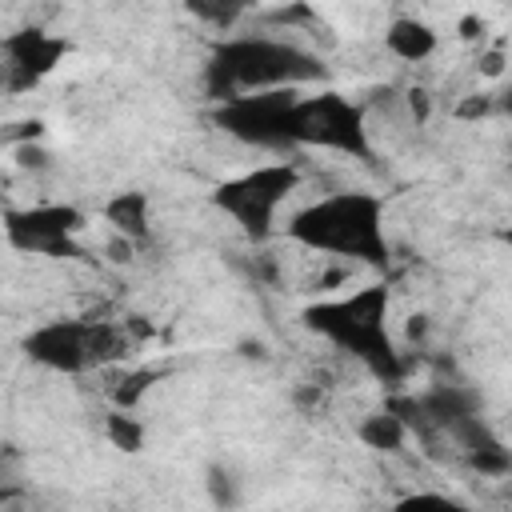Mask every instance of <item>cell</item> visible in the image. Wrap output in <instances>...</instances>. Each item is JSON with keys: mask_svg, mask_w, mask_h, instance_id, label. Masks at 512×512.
<instances>
[{"mask_svg": "<svg viewBox=\"0 0 512 512\" xmlns=\"http://www.w3.org/2000/svg\"><path fill=\"white\" fill-rule=\"evenodd\" d=\"M288 240L340 260L388 264L384 204L372 192H332L288 220Z\"/></svg>", "mask_w": 512, "mask_h": 512, "instance_id": "cell-1", "label": "cell"}, {"mask_svg": "<svg viewBox=\"0 0 512 512\" xmlns=\"http://www.w3.org/2000/svg\"><path fill=\"white\" fill-rule=\"evenodd\" d=\"M320 76H324L320 56L304 52L300 44L272 40V36H240V40H224L212 52L204 84L212 100H228L260 88H296Z\"/></svg>", "mask_w": 512, "mask_h": 512, "instance_id": "cell-2", "label": "cell"}, {"mask_svg": "<svg viewBox=\"0 0 512 512\" xmlns=\"http://www.w3.org/2000/svg\"><path fill=\"white\" fill-rule=\"evenodd\" d=\"M384 316H388V288L384 284H368V288H360L352 296L304 308V324L312 332L328 336L332 344H340L344 352L364 360L376 376L396 380L400 376V360H396V348L388 340Z\"/></svg>", "mask_w": 512, "mask_h": 512, "instance_id": "cell-3", "label": "cell"}, {"mask_svg": "<svg viewBox=\"0 0 512 512\" xmlns=\"http://www.w3.org/2000/svg\"><path fill=\"white\" fill-rule=\"evenodd\" d=\"M296 188H300V168L296 164H260L244 176H232V180L216 184L212 200L252 240H268L272 224H276V212L284 208L288 196H296Z\"/></svg>", "mask_w": 512, "mask_h": 512, "instance_id": "cell-4", "label": "cell"}, {"mask_svg": "<svg viewBox=\"0 0 512 512\" xmlns=\"http://www.w3.org/2000/svg\"><path fill=\"white\" fill-rule=\"evenodd\" d=\"M292 144L332 148V152H344V156H368L364 112L352 100H344L340 92L296 96V104H292Z\"/></svg>", "mask_w": 512, "mask_h": 512, "instance_id": "cell-5", "label": "cell"}, {"mask_svg": "<svg viewBox=\"0 0 512 512\" xmlns=\"http://www.w3.org/2000/svg\"><path fill=\"white\" fill-rule=\"evenodd\" d=\"M292 104L296 88H260V92H240L220 100L216 124L260 148H292Z\"/></svg>", "mask_w": 512, "mask_h": 512, "instance_id": "cell-6", "label": "cell"}, {"mask_svg": "<svg viewBox=\"0 0 512 512\" xmlns=\"http://www.w3.org/2000/svg\"><path fill=\"white\" fill-rule=\"evenodd\" d=\"M8 240L20 252H40V256H72V232L84 228V212L72 204H36L4 216Z\"/></svg>", "mask_w": 512, "mask_h": 512, "instance_id": "cell-7", "label": "cell"}, {"mask_svg": "<svg viewBox=\"0 0 512 512\" xmlns=\"http://www.w3.org/2000/svg\"><path fill=\"white\" fill-rule=\"evenodd\" d=\"M28 356L52 372H84L92 368V320H52L28 336Z\"/></svg>", "mask_w": 512, "mask_h": 512, "instance_id": "cell-8", "label": "cell"}, {"mask_svg": "<svg viewBox=\"0 0 512 512\" xmlns=\"http://www.w3.org/2000/svg\"><path fill=\"white\" fill-rule=\"evenodd\" d=\"M4 52H8V68H12V84L28 88L68 56V40H60L44 28H24L4 40Z\"/></svg>", "mask_w": 512, "mask_h": 512, "instance_id": "cell-9", "label": "cell"}, {"mask_svg": "<svg viewBox=\"0 0 512 512\" xmlns=\"http://www.w3.org/2000/svg\"><path fill=\"white\" fill-rule=\"evenodd\" d=\"M384 44H388L392 56H400L408 64H420V60H428L436 52V32L424 20H416V16H400V20L388 24Z\"/></svg>", "mask_w": 512, "mask_h": 512, "instance_id": "cell-10", "label": "cell"}, {"mask_svg": "<svg viewBox=\"0 0 512 512\" xmlns=\"http://www.w3.org/2000/svg\"><path fill=\"white\" fill-rule=\"evenodd\" d=\"M104 220L128 236V240H144L148 236V196L144 192H116L104 204Z\"/></svg>", "mask_w": 512, "mask_h": 512, "instance_id": "cell-11", "label": "cell"}, {"mask_svg": "<svg viewBox=\"0 0 512 512\" xmlns=\"http://www.w3.org/2000/svg\"><path fill=\"white\" fill-rule=\"evenodd\" d=\"M356 436L368 444V448H376V452H400L404 448V440H408V424L396 416V412H376V416H368L360 428H356Z\"/></svg>", "mask_w": 512, "mask_h": 512, "instance_id": "cell-12", "label": "cell"}, {"mask_svg": "<svg viewBox=\"0 0 512 512\" xmlns=\"http://www.w3.org/2000/svg\"><path fill=\"white\" fill-rule=\"evenodd\" d=\"M248 8L252 0H188V12L212 28H232Z\"/></svg>", "mask_w": 512, "mask_h": 512, "instance_id": "cell-13", "label": "cell"}, {"mask_svg": "<svg viewBox=\"0 0 512 512\" xmlns=\"http://www.w3.org/2000/svg\"><path fill=\"white\" fill-rule=\"evenodd\" d=\"M104 432H108V440H112L120 452H140V448H144V424H140V420H136L128 408L108 412Z\"/></svg>", "mask_w": 512, "mask_h": 512, "instance_id": "cell-14", "label": "cell"}, {"mask_svg": "<svg viewBox=\"0 0 512 512\" xmlns=\"http://www.w3.org/2000/svg\"><path fill=\"white\" fill-rule=\"evenodd\" d=\"M156 380H160V372H156V368H132V372H124V376H120V384L112 388V400H116L120 408H136V400H140Z\"/></svg>", "mask_w": 512, "mask_h": 512, "instance_id": "cell-15", "label": "cell"}, {"mask_svg": "<svg viewBox=\"0 0 512 512\" xmlns=\"http://www.w3.org/2000/svg\"><path fill=\"white\" fill-rule=\"evenodd\" d=\"M504 64H508V56H504V44H492L488 52H480V76H488V80H500V76H504Z\"/></svg>", "mask_w": 512, "mask_h": 512, "instance_id": "cell-16", "label": "cell"}, {"mask_svg": "<svg viewBox=\"0 0 512 512\" xmlns=\"http://www.w3.org/2000/svg\"><path fill=\"white\" fill-rule=\"evenodd\" d=\"M488 112H492V96H468V100L456 108L460 120H480V116H488Z\"/></svg>", "mask_w": 512, "mask_h": 512, "instance_id": "cell-17", "label": "cell"}, {"mask_svg": "<svg viewBox=\"0 0 512 512\" xmlns=\"http://www.w3.org/2000/svg\"><path fill=\"white\" fill-rule=\"evenodd\" d=\"M16 156H20V164H24V168H44V164H48V156H44L40 148H32V144H20V148H16Z\"/></svg>", "mask_w": 512, "mask_h": 512, "instance_id": "cell-18", "label": "cell"}, {"mask_svg": "<svg viewBox=\"0 0 512 512\" xmlns=\"http://www.w3.org/2000/svg\"><path fill=\"white\" fill-rule=\"evenodd\" d=\"M408 108H412V116H416V120H428V92L412 88V92H408Z\"/></svg>", "mask_w": 512, "mask_h": 512, "instance_id": "cell-19", "label": "cell"}, {"mask_svg": "<svg viewBox=\"0 0 512 512\" xmlns=\"http://www.w3.org/2000/svg\"><path fill=\"white\" fill-rule=\"evenodd\" d=\"M460 36H464V40L484 36V20H480V16H464V20H460Z\"/></svg>", "mask_w": 512, "mask_h": 512, "instance_id": "cell-20", "label": "cell"}]
</instances>
